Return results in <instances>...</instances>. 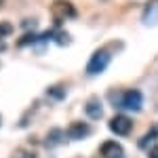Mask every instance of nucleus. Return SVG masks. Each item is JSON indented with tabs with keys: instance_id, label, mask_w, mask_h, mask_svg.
Returning a JSON list of instances; mask_svg holds the SVG:
<instances>
[{
	"instance_id": "f257e3e1",
	"label": "nucleus",
	"mask_w": 158,
	"mask_h": 158,
	"mask_svg": "<svg viewBox=\"0 0 158 158\" xmlns=\"http://www.w3.org/2000/svg\"><path fill=\"white\" fill-rule=\"evenodd\" d=\"M108 63H110V53L106 49H97L91 55L89 63H86V74L89 76H97V74H101L108 68Z\"/></svg>"
},
{
	"instance_id": "f03ea898",
	"label": "nucleus",
	"mask_w": 158,
	"mask_h": 158,
	"mask_svg": "<svg viewBox=\"0 0 158 158\" xmlns=\"http://www.w3.org/2000/svg\"><path fill=\"white\" fill-rule=\"evenodd\" d=\"M118 106H120L122 110H129V112H137V110H141V108H143V95H141V91H137V89L124 91V93L120 95Z\"/></svg>"
},
{
	"instance_id": "7ed1b4c3",
	"label": "nucleus",
	"mask_w": 158,
	"mask_h": 158,
	"mask_svg": "<svg viewBox=\"0 0 158 158\" xmlns=\"http://www.w3.org/2000/svg\"><path fill=\"white\" fill-rule=\"evenodd\" d=\"M110 129H112V133L120 135V137H127V135H131V131H133V120L129 116H124V114H116L110 120Z\"/></svg>"
},
{
	"instance_id": "20e7f679",
	"label": "nucleus",
	"mask_w": 158,
	"mask_h": 158,
	"mask_svg": "<svg viewBox=\"0 0 158 158\" xmlns=\"http://www.w3.org/2000/svg\"><path fill=\"white\" fill-rule=\"evenodd\" d=\"M53 15H55L57 25H59L63 19L76 17V6H74L72 2H68V0H57V2H53Z\"/></svg>"
},
{
	"instance_id": "39448f33",
	"label": "nucleus",
	"mask_w": 158,
	"mask_h": 158,
	"mask_svg": "<svg viewBox=\"0 0 158 158\" xmlns=\"http://www.w3.org/2000/svg\"><path fill=\"white\" fill-rule=\"evenodd\" d=\"M101 156L103 158H124V150L118 141H103L101 143Z\"/></svg>"
},
{
	"instance_id": "423d86ee",
	"label": "nucleus",
	"mask_w": 158,
	"mask_h": 158,
	"mask_svg": "<svg viewBox=\"0 0 158 158\" xmlns=\"http://www.w3.org/2000/svg\"><path fill=\"white\" fill-rule=\"evenodd\" d=\"M141 19H143V23H146L148 27H152V25L158 23V0H150V2H148L146 9H143Z\"/></svg>"
},
{
	"instance_id": "0eeeda50",
	"label": "nucleus",
	"mask_w": 158,
	"mask_h": 158,
	"mask_svg": "<svg viewBox=\"0 0 158 158\" xmlns=\"http://www.w3.org/2000/svg\"><path fill=\"white\" fill-rule=\"evenodd\" d=\"M65 135H68V139H85L91 135V127L86 122H74Z\"/></svg>"
},
{
	"instance_id": "6e6552de",
	"label": "nucleus",
	"mask_w": 158,
	"mask_h": 158,
	"mask_svg": "<svg viewBox=\"0 0 158 158\" xmlns=\"http://www.w3.org/2000/svg\"><path fill=\"white\" fill-rule=\"evenodd\" d=\"M85 110H86V114H89L93 120H99V118H101V114H103L101 101H99L97 97H91V99H89V101H86V106H85Z\"/></svg>"
},
{
	"instance_id": "1a4fd4ad",
	"label": "nucleus",
	"mask_w": 158,
	"mask_h": 158,
	"mask_svg": "<svg viewBox=\"0 0 158 158\" xmlns=\"http://www.w3.org/2000/svg\"><path fill=\"white\" fill-rule=\"evenodd\" d=\"M154 143H158V127H152V129L139 139V148H141V150H148V148L154 146Z\"/></svg>"
},
{
	"instance_id": "9d476101",
	"label": "nucleus",
	"mask_w": 158,
	"mask_h": 158,
	"mask_svg": "<svg viewBox=\"0 0 158 158\" xmlns=\"http://www.w3.org/2000/svg\"><path fill=\"white\" fill-rule=\"evenodd\" d=\"M49 34H51V38H53L57 44H61V47H68V44H70V34H68V32H63L61 27H55V30H51Z\"/></svg>"
},
{
	"instance_id": "9b49d317",
	"label": "nucleus",
	"mask_w": 158,
	"mask_h": 158,
	"mask_svg": "<svg viewBox=\"0 0 158 158\" xmlns=\"http://www.w3.org/2000/svg\"><path fill=\"white\" fill-rule=\"evenodd\" d=\"M68 139V135L63 133V131H59V129H53L49 133V137H47V146L53 148V146H57V143H63Z\"/></svg>"
},
{
	"instance_id": "f8f14e48",
	"label": "nucleus",
	"mask_w": 158,
	"mask_h": 158,
	"mask_svg": "<svg viewBox=\"0 0 158 158\" xmlns=\"http://www.w3.org/2000/svg\"><path fill=\"white\" fill-rule=\"evenodd\" d=\"M47 95H49V99H53V101H63V99H65V86L63 85L51 86L49 91H47Z\"/></svg>"
},
{
	"instance_id": "ddd939ff",
	"label": "nucleus",
	"mask_w": 158,
	"mask_h": 158,
	"mask_svg": "<svg viewBox=\"0 0 158 158\" xmlns=\"http://www.w3.org/2000/svg\"><path fill=\"white\" fill-rule=\"evenodd\" d=\"M11 34H13V25L9 21H2L0 23V36L4 38V36H11Z\"/></svg>"
},
{
	"instance_id": "4468645a",
	"label": "nucleus",
	"mask_w": 158,
	"mask_h": 158,
	"mask_svg": "<svg viewBox=\"0 0 158 158\" xmlns=\"http://www.w3.org/2000/svg\"><path fill=\"white\" fill-rule=\"evenodd\" d=\"M13 158H36V154L30 152V150H17V152L13 154Z\"/></svg>"
},
{
	"instance_id": "2eb2a0df",
	"label": "nucleus",
	"mask_w": 158,
	"mask_h": 158,
	"mask_svg": "<svg viewBox=\"0 0 158 158\" xmlns=\"http://www.w3.org/2000/svg\"><path fill=\"white\" fill-rule=\"evenodd\" d=\"M148 158H158V143H154V146L148 150Z\"/></svg>"
},
{
	"instance_id": "dca6fc26",
	"label": "nucleus",
	"mask_w": 158,
	"mask_h": 158,
	"mask_svg": "<svg viewBox=\"0 0 158 158\" xmlns=\"http://www.w3.org/2000/svg\"><path fill=\"white\" fill-rule=\"evenodd\" d=\"M2 51H6V44H4V38L0 36V53H2Z\"/></svg>"
},
{
	"instance_id": "f3484780",
	"label": "nucleus",
	"mask_w": 158,
	"mask_h": 158,
	"mask_svg": "<svg viewBox=\"0 0 158 158\" xmlns=\"http://www.w3.org/2000/svg\"><path fill=\"white\" fill-rule=\"evenodd\" d=\"M2 2H4V0H0V6H2Z\"/></svg>"
},
{
	"instance_id": "a211bd4d",
	"label": "nucleus",
	"mask_w": 158,
	"mask_h": 158,
	"mask_svg": "<svg viewBox=\"0 0 158 158\" xmlns=\"http://www.w3.org/2000/svg\"><path fill=\"white\" fill-rule=\"evenodd\" d=\"M0 124H2V116H0Z\"/></svg>"
}]
</instances>
